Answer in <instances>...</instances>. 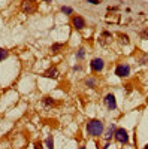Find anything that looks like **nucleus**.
Masks as SVG:
<instances>
[{
    "label": "nucleus",
    "instance_id": "obj_19",
    "mask_svg": "<svg viewBox=\"0 0 148 149\" xmlns=\"http://www.w3.org/2000/svg\"><path fill=\"white\" fill-rule=\"evenodd\" d=\"M144 149H148V145H147V146H145V148H144Z\"/></svg>",
    "mask_w": 148,
    "mask_h": 149
},
{
    "label": "nucleus",
    "instance_id": "obj_9",
    "mask_svg": "<svg viewBox=\"0 0 148 149\" xmlns=\"http://www.w3.org/2000/svg\"><path fill=\"white\" fill-rule=\"evenodd\" d=\"M61 48H63V43H55V45L51 46V52H52V54H57Z\"/></svg>",
    "mask_w": 148,
    "mask_h": 149
},
{
    "label": "nucleus",
    "instance_id": "obj_2",
    "mask_svg": "<svg viewBox=\"0 0 148 149\" xmlns=\"http://www.w3.org/2000/svg\"><path fill=\"white\" fill-rule=\"evenodd\" d=\"M115 139H117L120 143H127V142H129L127 131H126L124 128H118V130H115Z\"/></svg>",
    "mask_w": 148,
    "mask_h": 149
},
{
    "label": "nucleus",
    "instance_id": "obj_18",
    "mask_svg": "<svg viewBox=\"0 0 148 149\" xmlns=\"http://www.w3.org/2000/svg\"><path fill=\"white\" fill-rule=\"evenodd\" d=\"M79 149H85V148H84V146H81V148H79Z\"/></svg>",
    "mask_w": 148,
    "mask_h": 149
},
{
    "label": "nucleus",
    "instance_id": "obj_8",
    "mask_svg": "<svg viewBox=\"0 0 148 149\" xmlns=\"http://www.w3.org/2000/svg\"><path fill=\"white\" fill-rule=\"evenodd\" d=\"M44 76H47V78H52V79H57V78H58V72H57V69H55V67H51V69H48V70L44 73Z\"/></svg>",
    "mask_w": 148,
    "mask_h": 149
},
{
    "label": "nucleus",
    "instance_id": "obj_3",
    "mask_svg": "<svg viewBox=\"0 0 148 149\" xmlns=\"http://www.w3.org/2000/svg\"><path fill=\"white\" fill-rule=\"evenodd\" d=\"M115 75L120 76V78H126V76L130 75V67L127 64H121V66H118L115 69Z\"/></svg>",
    "mask_w": 148,
    "mask_h": 149
},
{
    "label": "nucleus",
    "instance_id": "obj_12",
    "mask_svg": "<svg viewBox=\"0 0 148 149\" xmlns=\"http://www.w3.org/2000/svg\"><path fill=\"white\" fill-rule=\"evenodd\" d=\"M61 11H63L65 14H69V15H72V14H73V9H72V8H67V6H63V8H61Z\"/></svg>",
    "mask_w": 148,
    "mask_h": 149
},
{
    "label": "nucleus",
    "instance_id": "obj_6",
    "mask_svg": "<svg viewBox=\"0 0 148 149\" xmlns=\"http://www.w3.org/2000/svg\"><path fill=\"white\" fill-rule=\"evenodd\" d=\"M91 69H93L94 72H100V70L103 69V60H102V58H94V60L91 61Z\"/></svg>",
    "mask_w": 148,
    "mask_h": 149
},
{
    "label": "nucleus",
    "instance_id": "obj_4",
    "mask_svg": "<svg viewBox=\"0 0 148 149\" xmlns=\"http://www.w3.org/2000/svg\"><path fill=\"white\" fill-rule=\"evenodd\" d=\"M103 101H105V104H106V107H108L109 110H115V109H117V101H115L114 94H108Z\"/></svg>",
    "mask_w": 148,
    "mask_h": 149
},
{
    "label": "nucleus",
    "instance_id": "obj_15",
    "mask_svg": "<svg viewBox=\"0 0 148 149\" xmlns=\"http://www.w3.org/2000/svg\"><path fill=\"white\" fill-rule=\"evenodd\" d=\"M84 55H85V51H84V48H79L78 54H76V57H78V58H82Z\"/></svg>",
    "mask_w": 148,
    "mask_h": 149
},
{
    "label": "nucleus",
    "instance_id": "obj_7",
    "mask_svg": "<svg viewBox=\"0 0 148 149\" xmlns=\"http://www.w3.org/2000/svg\"><path fill=\"white\" fill-rule=\"evenodd\" d=\"M21 9H23V12H26V14H30L34 11V6H33V2H23V5H21Z\"/></svg>",
    "mask_w": 148,
    "mask_h": 149
},
{
    "label": "nucleus",
    "instance_id": "obj_21",
    "mask_svg": "<svg viewBox=\"0 0 148 149\" xmlns=\"http://www.w3.org/2000/svg\"><path fill=\"white\" fill-rule=\"evenodd\" d=\"M47 2H51V0H47Z\"/></svg>",
    "mask_w": 148,
    "mask_h": 149
},
{
    "label": "nucleus",
    "instance_id": "obj_5",
    "mask_svg": "<svg viewBox=\"0 0 148 149\" xmlns=\"http://www.w3.org/2000/svg\"><path fill=\"white\" fill-rule=\"evenodd\" d=\"M72 24H73V27L78 28V30H82V28L85 27V21H84V18L79 17V15H73V17H72Z\"/></svg>",
    "mask_w": 148,
    "mask_h": 149
},
{
    "label": "nucleus",
    "instance_id": "obj_1",
    "mask_svg": "<svg viewBox=\"0 0 148 149\" xmlns=\"http://www.w3.org/2000/svg\"><path fill=\"white\" fill-rule=\"evenodd\" d=\"M87 131L90 133L91 136H100L103 133V124L99 119H91L87 124Z\"/></svg>",
    "mask_w": 148,
    "mask_h": 149
},
{
    "label": "nucleus",
    "instance_id": "obj_14",
    "mask_svg": "<svg viewBox=\"0 0 148 149\" xmlns=\"http://www.w3.org/2000/svg\"><path fill=\"white\" fill-rule=\"evenodd\" d=\"M44 103H45L47 106H51V104H54V100L49 99V97H45V99H44Z\"/></svg>",
    "mask_w": 148,
    "mask_h": 149
},
{
    "label": "nucleus",
    "instance_id": "obj_13",
    "mask_svg": "<svg viewBox=\"0 0 148 149\" xmlns=\"http://www.w3.org/2000/svg\"><path fill=\"white\" fill-rule=\"evenodd\" d=\"M47 146H48V149H54V142H52V137H48V139H47Z\"/></svg>",
    "mask_w": 148,
    "mask_h": 149
},
{
    "label": "nucleus",
    "instance_id": "obj_16",
    "mask_svg": "<svg viewBox=\"0 0 148 149\" xmlns=\"http://www.w3.org/2000/svg\"><path fill=\"white\" fill-rule=\"evenodd\" d=\"M85 83H87V85H90V86H93V85H94L96 82H94L93 79H87V82H85Z\"/></svg>",
    "mask_w": 148,
    "mask_h": 149
},
{
    "label": "nucleus",
    "instance_id": "obj_20",
    "mask_svg": "<svg viewBox=\"0 0 148 149\" xmlns=\"http://www.w3.org/2000/svg\"><path fill=\"white\" fill-rule=\"evenodd\" d=\"M30 2H36V0H30Z\"/></svg>",
    "mask_w": 148,
    "mask_h": 149
},
{
    "label": "nucleus",
    "instance_id": "obj_11",
    "mask_svg": "<svg viewBox=\"0 0 148 149\" xmlns=\"http://www.w3.org/2000/svg\"><path fill=\"white\" fill-rule=\"evenodd\" d=\"M6 57H8V51L3 49V48H0V61H3Z\"/></svg>",
    "mask_w": 148,
    "mask_h": 149
},
{
    "label": "nucleus",
    "instance_id": "obj_17",
    "mask_svg": "<svg viewBox=\"0 0 148 149\" xmlns=\"http://www.w3.org/2000/svg\"><path fill=\"white\" fill-rule=\"evenodd\" d=\"M102 0H88V3H93V5H99Z\"/></svg>",
    "mask_w": 148,
    "mask_h": 149
},
{
    "label": "nucleus",
    "instance_id": "obj_10",
    "mask_svg": "<svg viewBox=\"0 0 148 149\" xmlns=\"http://www.w3.org/2000/svg\"><path fill=\"white\" fill-rule=\"evenodd\" d=\"M114 125H111V127H109V128H108V131H106V136H105V137H106V140H109V139H111V136H112V133H114Z\"/></svg>",
    "mask_w": 148,
    "mask_h": 149
}]
</instances>
